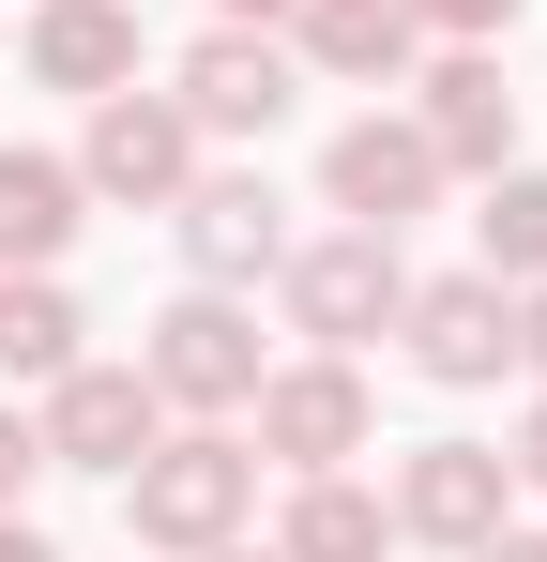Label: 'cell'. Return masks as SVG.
Wrapping results in <instances>:
<instances>
[{"label": "cell", "mask_w": 547, "mask_h": 562, "mask_svg": "<svg viewBox=\"0 0 547 562\" xmlns=\"http://www.w3.org/2000/svg\"><path fill=\"white\" fill-rule=\"evenodd\" d=\"M471 562H547V532H517V517H502V532H487Z\"/></svg>", "instance_id": "603a6c76"}, {"label": "cell", "mask_w": 547, "mask_h": 562, "mask_svg": "<svg viewBox=\"0 0 547 562\" xmlns=\"http://www.w3.org/2000/svg\"><path fill=\"white\" fill-rule=\"evenodd\" d=\"M137 380H153V395H168L182 426H228V411H244V395H259V319H244V304H228V289H182L168 319H153V335H137Z\"/></svg>", "instance_id": "277c9868"}, {"label": "cell", "mask_w": 547, "mask_h": 562, "mask_svg": "<svg viewBox=\"0 0 547 562\" xmlns=\"http://www.w3.org/2000/svg\"><path fill=\"white\" fill-rule=\"evenodd\" d=\"M411 122H426V153H442L456 183L517 168V92H502V46H426V61H411Z\"/></svg>", "instance_id": "8fae6325"}, {"label": "cell", "mask_w": 547, "mask_h": 562, "mask_svg": "<svg viewBox=\"0 0 547 562\" xmlns=\"http://www.w3.org/2000/svg\"><path fill=\"white\" fill-rule=\"evenodd\" d=\"M0 562H62V548H46V532H31V517H0Z\"/></svg>", "instance_id": "d4e9b609"}, {"label": "cell", "mask_w": 547, "mask_h": 562, "mask_svg": "<svg viewBox=\"0 0 547 562\" xmlns=\"http://www.w3.org/2000/svg\"><path fill=\"white\" fill-rule=\"evenodd\" d=\"M274 304H289V335H304V350H365V335H395L411 259H395V228H320V244H289V259H274Z\"/></svg>", "instance_id": "3957f363"}, {"label": "cell", "mask_w": 547, "mask_h": 562, "mask_svg": "<svg viewBox=\"0 0 547 562\" xmlns=\"http://www.w3.org/2000/svg\"><path fill=\"white\" fill-rule=\"evenodd\" d=\"M380 517H395V548L471 562L502 517H517V471H502V441H411V457H395V486H380Z\"/></svg>", "instance_id": "5b68a950"}, {"label": "cell", "mask_w": 547, "mask_h": 562, "mask_svg": "<svg viewBox=\"0 0 547 562\" xmlns=\"http://www.w3.org/2000/svg\"><path fill=\"white\" fill-rule=\"evenodd\" d=\"M471 274H502V289L547 274V168H487L471 183Z\"/></svg>", "instance_id": "ac0fdd59"}, {"label": "cell", "mask_w": 547, "mask_h": 562, "mask_svg": "<svg viewBox=\"0 0 547 562\" xmlns=\"http://www.w3.org/2000/svg\"><path fill=\"white\" fill-rule=\"evenodd\" d=\"M502 471H517V486L547 502V395H533V426H517V457H502Z\"/></svg>", "instance_id": "7402d4cb"}, {"label": "cell", "mask_w": 547, "mask_h": 562, "mask_svg": "<svg viewBox=\"0 0 547 562\" xmlns=\"http://www.w3.org/2000/svg\"><path fill=\"white\" fill-rule=\"evenodd\" d=\"M395 350H411V380H442V395H487V380L517 366V289L502 274H411Z\"/></svg>", "instance_id": "9c48e42d"}, {"label": "cell", "mask_w": 547, "mask_h": 562, "mask_svg": "<svg viewBox=\"0 0 547 562\" xmlns=\"http://www.w3.org/2000/svg\"><path fill=\"white\" fill-rule=\"evenodd\" d=\"M289 61L335 92H395L426 61V31H411V0H289Z\"/></svg>", "instance_id": "4fadbf2b"}, {"label": "cell", "mask_w": 547, "mask_h": 562, "mask_svg": "<svg viewBox=\"0 0 547 562\" xmlns=\"http://www.w3.org/2000/svg\"><path fill=\"white\" fill-rule=\"evenodd\" d=\"M517 366H533V395H547V274L517 289Z\"/></svg>", "instance_id": "44dd1931"}, {"label": "cell", "mask_w": 547, "mask_h": 562, "mask_svg": "<svg viewBox=\"0 0 547 562\" xmlns=\"http://www.w3.org/2000/svg\"><path fill=\"white\" fill-rule=\"evenodd\" d=\"M198 562H274V548H244V532H228V548H198Z\"/></svg>", "instance_id": "484cf974"}, {"label": "cell", "mask_w": 547, "mask_h": 562, "mask_svg": "<svg viewBox=\"0 0 547 562\" xmlns=\"http://www.w3.org/2000/svg\"><path fill=\"white\" fill-rule=\"evenodd\" d=\"M274 562H395L380 486H350V471H304V486H289V517H274Z\"/></svg>", "instance_id": "2e32d148"}, {"label": "cell", "mask_w": 547, "mask_h": 562, "mask_svg": "<svg viewBox=\"0 0 547 562\" xmlns=\"http://www.w3.org/2000/svg\"><path fill=\"white\" fill-rule=\"evenodd\" d=\"M442 153H426V122L411 106H365V122H335V153H320V213L335 228H411V213H442Z\"/></svg>", "instance_id": "8992f818"}, {"label": "cell", "mask_w": 547, "mask_h": 562, "mask_svg": "<svg viewBox=\"0 0 547 562\" xmlns=\"http://www.w3.org/2000/svg\"><path fill=\"white\" fill-rule=\"evenodd\" d=\"M77 228H91L77 153H0V274H62Z\"/></svg>", "instance_id": "9a60e30c"}, {"label": "cell", "mask_w": 547, "mask_h": 562, "mask_svg": "<svg viewBox=\"0 0 547 562\" xmlns=\"http://www.w3.org/2000/svg\"><path fill=\"white\" fill-rule=\"evenodd\" d=\"M31 92H137V0H31Z\"/></svg>", "instance_id": "5bb4252c"}, {"label": "cell", "mask_w": 547, "mask_h": 562, "mask_svg": "<svg viewBox=\"0 0 547 562\" xmlns=\"http://www.w3.org/2000/svg\"><path fill=\"white\" fill-rule=\"evenodd\" d=\"M198 122H182L168 92H91V137H77V183L91 198H122V213H168L182 183H198Z\"/></svg>", "instance_id": "30bf717a"}, {"label": "cell", "mask_w": 547, "mask_h": 562, "mask_svg": "<svg viewBox=\"0 0 547 562\" xmlns=\"http://www.w3.org/2000/svg\"><path fill=\"white\" fill-rule=\"evenodd\" d=\"M168 228H182V274L198 289H259L274 259H289V198H274L259 168H198V183L168 198Z\"/></svg>", "instance_id": "7c38bea8"}, {"label": "cell", "mask_w": 547, "mask_h": 562, "mask_svg": "<svg viewBox=\"0 0 547 562\" xmlns=\"http://www.w3.org/2000/svg\"><path fill=\"white\" fill-rule=\"evenodd\" d=\"M168 106L198 137H274V122L304 106V61H289V31H228V15H213V31L168 61Z\"/></svg>", "instance_id": "52a82bcc"}, {"label": "cell", "mask_w": 547, "mask_h": 562, "mask_svg": "<svg viewBox=\"0 0 547 562\" xmlns=\"http://www.w3.org/2000/svg\"><path fill=\"white\" fill-rule=\"evenodd\" d=\"M244 441H259V471H350L365 441H380V395H365L350 350H304V366H259V395H244Z\"/></svg>", "instance_id": "7a4b0ae2"}, {"label": "cell", "mask_w": 547, "mask_h": 562, "mask_svg": "<svg viewBox=\"0 0 547 562\" xmlns=\"http://www.w3.org/2000/svg\"><path fill=\"white\" fill-rule=\"evenodd\" d=\"M31 486H46V441H31V411L0 395V517H31Z\"/></svg>", "instance_id": "ffe728a7"}, {"label": "cell", "mask_w": 547, "mask_h": 562, "mask_svg": "<svg viewBox=\"0 0 547 562\" xmlns=\"http://www.w3.org/2000/svg\"><path fill=\"white\" fill-rule=\"evenodd\" d=\"M77 350H91L77 289H62V274H0V395H46Z\"/></svg>", "instance_id": "e0dca14e"}, {"label": "cell", "mask_w": 547, "mask_h": 562, "mask_svg": "<svg viewBox=\"0 0 547 562\" xmlns=\"http://www.w3.org/2000/svg\"><path fill=\"white\" fill-rule=\"evenodd\" d=\"M259 517V441L244 426H153V457L122 471V532L153 562H198Z\"/></svg>", "instance_id": "6da1fadb"}, {"label": "cell", "mask_w": 547, "mask_h": 562, "mask_svg": "<svg viewBox=\"0 0 547 562\" xmlns=\"http://www.w3.org/2000/svg\"><path fill=\"white\" fill-rule=\"evenodd\" d=\"M517 15H533V0H411V31H426V46H502Z\"/></svg>", "instance_id": "d6986e66"}, {"label": "cell", "mask_w": 547, "mask_h": 562, "mask_svg": "<svg viewBox=\"0 0 547 562\" xmlns=\"http://www.w3.org/2000/svg\"><path fill=\"white\" fill-rule=\"evenodd\" d=\"M153 426H168V395H153L137 366H91V350L46 380V395H31V441H46V471H107V486L153 457Z\"/></svg>", "instance_id": "ba28073f"}, {"label": "cell", "mask_w": 547, "mask_h": 562, "mask_svg": "<svg viewBox=\"0 0 547 562\" xmlns=\"http://www.w3.org/2000/svg\"><path fill=\"white\" fill-rule=\"evenodd\" d=\"M213 15H228V31H289V0H213Z\"/></svg>", "instance_id": "cb8c5ba5"}]
</instances>
